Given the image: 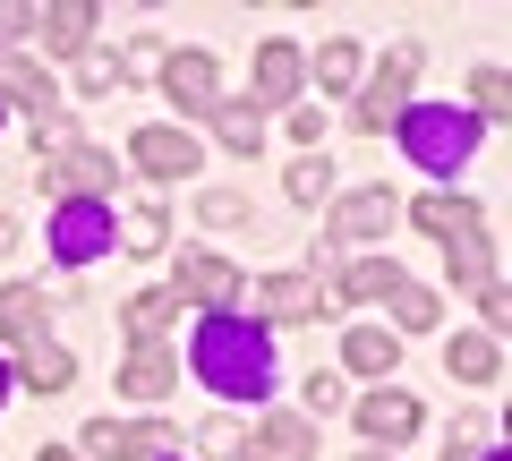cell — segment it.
I'll return each mask as SVG.
<instances>
[{"label":"cell","mask_w":512,"mask_h":461,"mask_svg":"<svg viewBox=\"0 0 512 461\" xmlns=\"http://www.w3.org/2000/svg\"><path fill=\"white\" fill-rule=\"evenodd\" d=\"M0 94H9L26 120H52V111H60V94H52V77H43V60H26L18 43H0Z\"/></svg>","instance_id":"obj_11"},{"label":"cell","mask_w":512,"mask_h":461,"mask_svg":"<svg viewBox=\"0 0 512 461\" xmlns=\"http://www.w3.org/2000/svg\"><path fill=\"white\" fill-rule=\"evenodd\" d=\"M163 94H171L180 111H214V103H222L214 52H171V60H163Z\"/></svg>","instance_id":"obj_12"},{"label":"cell","mask_w":512,"mask_h":461,"mask_svg":"<svg viewBox=\"0 0 512 461\" xmlns=\"http://www.w3.org/2000/svg\"><path fill=\"white\" fill-rule=\"evenodd\" d=\"M35 461H77V453H60V444H43V453H35Z\"/></svg>","instance_id":"obj_38"},{"label":"cell","mask_w":512,"mask_h":461,"mask_svg":"<svg viewBox=\"0 0 512 461\" xmlns=\"http://www.w3.org/2000/svg\"><path fill=\"white\" fill-rule=\"evenodd\" d=\"M77 86L111 94V86H120V52H94V43H86V52H77Z\"/></svg>","instance_id":"obj_31"},{"label":"cell","mask_w":512,"mask_h":461,"mask_svg":"<svg viewBox=\"0 0 512 461\" xmlns=\"http://www.w3.org/2000/svg\"><path fill=\"white\" fill-rule=\"evenodd\" d=\"M128 163L137 171H154V180H197V163H205V146H197V129H137L128 137Z\"/></svg>","instance_id":"obj_6"},{"label":"cell","mask_w":512,"mask_h":461,"mask_svg":"<svg viewBox=\"0 0 512 461\" xmlns=\"http://www.w3.org/2000/svg\"><path fill=\"white\" fill-rule=\"evenodd\" d=\"M444 368H453V385H495L504 351H495V333H453L444 342Z\"/></svg>","instance_id":"obj_18"},{"label":"cell","mask_w":512,"mask_h":461,"mask_svg":"<svg viewBox=\"0 0 512 461\" xmlns=\"http://www.w3.org/2000/svg\"><path fill=\"white\" fill-rule=\"evenodd\" d=\"M9 248H18V222H9V214H0V257H9Z\"/></svg>","instance_id":"obj_37"},{"label":"cell","mask_w":512,"mask_h":461,"mask_svg":"<svg viewBox=\"0 0 512 461\" xmlns=\"http://www.w3.org/2000/svg\"><path fill=\"white\" fill-rule=\"evenodd\" d=\"M393 129H402V154H410L419 171H436V180H453V171L478 154V120H470L461 103H410Z\"/></svg>","instance_id":"obj_2"},{"label":"cell","mask_w":512,"mask_h":461,"mask_svg":"<svg viewBox=\"0 0 512 461\" xmlns=\"http://www.w3.org/2000/svg\"><path fill=\"white\" fill-rule=\"evenodd\" d=\"M197 444H205L214 461H239V453H248V436H239L231 419H205V427H197Z\"/></svg>","instance_id":"obj_34"},{"label":"cell","mask_w":512,"mask_h":461,"mask_svg":"<svg viewBox=\"0 0 512 461\" xmlns=\"http://www.w3.org/2000/svg\"><path fill=\"white\" fill-rule=\"evenodd\" d=\"M402 291V265L393 257H350L342 265V299H393Z\"/></svg>","instance_id":"obj_23"},{"label":"cell","mask_w":512,"mask_h":461,"mask_svg":"<svg viewBox=\"0 0 512 461\" xmlns=\"http://www.w3.org/2000/svg\"><path fill=\"white\" fill-rule=\"evenodd\" d=\"M299 77H308L299 43H256V77H248V103H256V111H282V103L299 94Z\"/></svg>","instance_id":"obj_9"},{"label":"cell","mask_w":512,"mask_h":461,"mask_svg":"<svg viewBox=\"0 0 512 461\" xmlns=\"http://www.w3.org/2000/svg\"><path fill=\"white\" fill-rule=\"evenodd\" d=\"M478 461H504V453H478Z\"/></svg>","instance_id":"obj_40"},{"label":"cell","mask_w":512,"mask_h":461,"mask_svg":"<svg viewBox=\"0 0 512 461\" xmlns=\"http://www.w3.org/2000/svg\"><path fill=\"white\" fill-rule=\"evenodd\" d=\"M248 453H265V461H316V427H308V419H291V410H265Z\"/></svg>","instance_id":"obj_17"},{"label":"cell","mask_w":512,"mask_h":461,"mask_svg":"<svg viewBox=\"0 0 512 461\" xmlns=\"http://www.w3.org/2000/svg\"><path fill=\"white\" fill-rule=\"evenodd\" d=\"M214 137L231 154H256L265 146V120H256V103H214Z\"/></svg>","instance_id":"obj_26"},{"label":"cell","mask_w":512,"mask_h":461,"mask_svg":"<svg viewBox=\"0 0 512 461\" xmlns=\"http://www.w3.org/2000/svg\"><path fill=\"white\" fill-rule=\"evenodd\" d=\"M69 385H77V359L60 351V342H35L26 368H18V393H69Z\"/></svg>","instance_id":"obj_20"},{"label":"cell","mask_w":512,"mask_h":461,"mask_svg":"<svg viewBox=\"0 0 512 461\" xmlns=\"http://www.w3.org/2000/svg\"><path fill=\"white\" fill-rule=\"evenodd\" d=\"M0 342H18V351L52 342V291H35V282H9V291H0Z\"/></svg>","instance_id":"obj_10"},{"label":"cell","mask_w":512,"mask_h":461,"mask_svg":"<svg viewBox=\"0 0 512 461\" xmlns=\"http://www.w3.org/2000/svg\"><path fill=\"white\" fill-rule=\"evenodd\" d=\"M308 69H316V86H325V94H350V86H359V43H350V35H325Z\"/></svg>","instance_id":"obj_22"},{"label":"cell","mask_w":512,"mask_h":461,"mask_svg":"<svg viewBox=\"0 0 512 461\" xmlns=\"http://www.w3.org/2000/svg\"><path fill=\"white\" fill-rule=\"evenodd\" d=\"M436 291H419V282H402V291H393V325H402V333H436Z\"/></svg>","instance_id":"obj_30"},{"label":"cell","mask_w":512,"mask_h":461,"mask_svg":"<svg viewBox=\"0 0 512 461\" xmlns=\"http://www.w3.org/2000/svg\"><path fill=\"white\" fill-rule=\"evenodd\" d=\"M171 299H180V308L197 299L205 316H231V308H239V265L197 248V257H180V274H171Z\"/></svg>","instance_id":"obj_5"},{"label":"cell","mask_w":512,"mask_h":461,"mask_svg":"<svg viewBox=\"0 0 512 461\" xmlns=\"http://www.w3.org/2000/svg\"><path fill=\"white\" fill-rule=\"evenodd\" d=\"M35 35L52 43V52H86L94 9H86V0H52V9H35Z\"/></svg>","instance_id":"obj_19"},{"label":"cell","mask_w":512,"mask_h":461,"mask_svg":"<svg viewBox=\"0 0 512 461\" xmlns=\"http://www.w3.org/2000/svg\"><path fill=\"white\" fill-rule=\"evenodd\" d=\"M239 461H256V453H239Z\"/></svg>","instance_id":"obj_42"},{"label":"cell","mask_w":512,"mask_h":461,"mask_svg":"<svg viewBox=\"0 0 512 461\" xmlns=\"http://www.w3.org/2000/svg\"><path fill=\"white\" fill-rule=\"evenodd\" d=\"M444 265H453V282L487 291V282H495V240H461V248H444Z\"/></svg>","instance_id":"obj_28"},{"label":"cell","mask_w":512,"mask_h":461,"mask_svg":"<svg viewBox=\"0 0 512 461\" xmlns=\"http://www.w3.org/2000/svg\"><path fill=\"white\" fill-rule=\"evenodd\" d=\"M282 188H291V205H325V188H333V163H316V154H308V163H299Z\"/></svg>","instance_id":"obj_32"},{"label":"cell","mask_w":512,"mask_h":461,"mask_svg":"<svg viewBox=\"0 0 512 461\" xmlns=\"http://www.w3.org/2000/svg\"><path fill=\"white\" fill-rule=\"evenodd\" d=\"M308 410H342V376L316 368V376H308Z\"/></svg>","instance_id":"obj_36"},{"label":"cell","mask_w":512,"mask_h":461,"mask_svg":"<svg viewBox=\"0 0 512 461\" xmlns=\"http://www.w3.org/2000/svg\"><path fill=\"white\" fill-rule=\"evenodd\" d=\"M171 316H180V299H171V291H137V299L120 308V325H128V342H163Z\"/></svg>","instance_id":"obj_21"},{"label":"cell","mask_w":512,"mask_h":461,"mask_svg":"<svg viewBox=\"0 0 512 461\" xmlns=\"http://www.w3.org/2000/svg\"><path fill=\"white\" fill-rule=\"evenodd\" d=\"M504 103H512V86H504V69H495V60H487V69L470 77V120H478V129H487V120H504Z\"/></svg>","instance_id":"obj_29"},{"label":"cell","mask_w":512,"mask_h":461,"mask_svg":"<svg viewBox=\"0 0 512 461\" xmlns=\"http://www.w3.org/2000/svg\"><path fill=\"white\" fill-rule=\"evenodd\" d=\"M197 214L214 222V231H231V222H248V197H239V188H205V197H197Z\"/></svg>","instance_id":"obj_33"},{"label":"cell","mask_w":512,"mask_h":461,"mask_svg":"<svg viewBox=\"0 0 512 461\" xmlns=\"http://www.w3.org/2000/svg\"><path fill=\"white\" fill-rule=\"evenodd\" d=\"M188 368H197V385H214L222 402H265V393H274V342H265L256 316H197Z\"/></svg>","instance_id":"obj_1"},{"label":"cell","mask_w":512,"mask_h":461,"mask_svg":"<svg viewBox=\"0 0 512 461\" xmlns=\"http://www.w3.org/2000/svg\"><path fill=\"white\" fill-rule=\"evenodd\" d=\"M0 120H9V111H0Z\"/></svg>","instance_id":"obj_43"},{"label":"cell","mask_w":512,"mask_h":461,"mask_svg":"<svg viewBox=\"0 0 512 461\" xmlns=\"http://www.w3.org/2000/svg\"><path fill=\"white\" fill-rule=\"evenodd\" d=\"M376 231H393V188H350V197L333 205V222H325L333 248H359V240H376Z\"/></svg>","instance_id":"obj_8"},{"label":"cell","mask_w":512,"mask_h":461,"mask_svg":"<svg viewBox=\"0 0 512 461\" xmlns=\"http://www.w3.org/2000/svg\"><path fill=\"white\" fill-rule=\"evenodd\" d=\"M419 69H427L419 43H393V52H384V69L367 77V94H359V111H350V120H359L367 137H384V129L410 111V86H419Z\"/></svg>","instance_id":"obj_3"},{"label":"cell","mask_w":512,"mask_h":461,"mask_svg":"<svg viewBox=\"0 0 512 461\" xmlns=\"http://www.w3.org/2000/svg\"><path fill=\"white\" fill-rule=\"evenodd\" d=\"M419 419H427V410L410 402L402 385H384V393H367V402H359V427H367V444H410V436H419Z\"/></svg>","instance_id":"obj_15"},{"label":"cell","mask_w":512,"mask_h":461,"mask_svg":"<svg viewBox=\"0 0 512 461\" xmlns=\"http://www.w3.org/2000/svg\"><path fill=\"white\" fill-rule=\"evenodd\" d=\"M111 240H128L120 257H163V240H171V222H163V205H137V214L111 231Z\"/></svg>","instance_id":"obj_25"},{"label":"cell","mask_w":512,"mask_h":461,"mask_svg":"<svg viewBox=\"0 0 512 461\" xmlns=\"http://www.w3.org/2000/svg\"><path fill=\"white\" fill-rule=\"evenodd\" d=\"M359 461H384V453H359Z\"/></svg>","instance_id":"obj_41"},{"label":"cell","mask_w":512,"mask_h":461,"mask_svg":"<svg viewBox=\"0 0 512 461\" xmlns=\"http://www.w3.org/2000/svg\"><path fill=\"white\" fill-rule=\"evenodd\" d=\"M111 231H120V222H111V205H94V197H60L52 205V257L60 265H94L103 248H120Z\"/></svg>","instance_id":"obj_4"},{"label":"cell","mask_w":512,"mask_h":461,"mask_svg":"<svg viewBox=\"0 0 512 461\" xmlns=\"http://www.w3.org/2000/svg\"><path fill=\"white\" fill-rule=\"evenodd\" d=\"M171 385H180V368H171L163 342H128V359H120V393L128 402H163Z\"/></svg>","instance_id":"obj_16"},{"label":"cell","mask_w":512,"mask_h":461,"mask_svg":"<svg viewBox=\"0 0 512 461\" xmlns=\"http://www.w3.org/2000/svg\"><path fill=\"white\" fill-rule=\"evenodd\" d=\"M410 222H419L427 240H444V248H461V240H487V214H478L470 197H419V205H410Z\"/></svg>","instance_id":"obj_14"},{"label":"cell","mask_w":512,"mask_h":461,"mask_svg":"<svg viewBox=\"0 0 512 461\" xmlns=\"http://www.w3.org/2000/svg\"><path fill=\"white\" fill-rule=\"evenodd\" d=\"M256 316L265 325H316L325 316V282L316 274H265L256 282Z\"/></svg>","instance_id":"obj_7"},{"label":"cell","mask_w":512,"mask_h":461,"mask_svg":"<svg viewBox=\"0 0 512 461\" xmlns=\"http://www.w3.org/2000/svg\"><path fill=\"white\" fill-rule=\"evenodd\" d=\"M9 393H18V376H9V368H0V402H9Z\"/></svg>","instance_id":"obj_39"},{"label":"cell","mask_w":512,"mask_h":461,"mask_svg":"<svg viewBox=\"0 0 512 461\" xmlns=\"http://www.w3.org/2000/svg\"><path fill=\"white\" fill-rule=\"evenodd\" d=\"M342 359H350V376H393V333L384 325H359L342 342Z\"/></svg>","instance_id":"obj_24"},{"label":"cell","mask_w":512,"mask_h":461,"mask_svg":"<svg viewBox=\"0 0 512 461\" xmlns=\"http://www.w3.org/2000/svg\"><path fill=\"white\" fill-rule=\"evenodd\" d=\"M35 146H43V154H69V146H77V111H52V120H35Z\"/></svg>","instance_id":"obj_35"},{"label":"cell","mask_w":512,"mask_h":461,"mask_svg":"<svg viewBox=\"0 0 512 461\" xmlns=\"http://www.w3.org/2000/svg\"><path fill=\"white\" fill-rule=\"evenodd\" d=\"M77 444H86L94 461H146V453H137V427H120V419H86Z\"/></svg>","instance_id":"obj_27"},{"label":"cell","mask_w":512,"mask_h":461,"mask_svg":"<svg viewBox=\"0 0 512 461\" xmlns=\"http://www.w3.org/2000/svg\"><path fill=\"white\" fill-rule=\"evenodd\" d=\"M52 180L103 205V197H111V180H120V163H111L103 146H69V154H52V163H43V188H52Z\"/></svg>","instance_id":"obj_13"}]
</instances>
